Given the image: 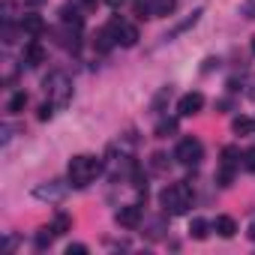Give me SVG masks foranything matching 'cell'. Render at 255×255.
Returning <instances> with one entry per match:
<instances>
[{
    "label": "cell",
    "instance_id": "13",
    "mask_svg": "<svg viewBox=\"0 0 255 255\" xmlns=\"http://www.w3.org/2000/svg\"><path fill=\"white\" fill-rule=\"evenodd\" d=\"M21 30H24L27 36H39V33L45 30L42 15H36V12H24V18H21Z\"/></svg>",
    "mask_w": 255,
    "mask_h": 255
},
{
    "label": "cell",
    "instance_id": "21",
    "mask_svg": "<svg viewBox=\"0 0 255 255\" xmlns=\"http://www.w3.org/2000/svg\"><path fill=\"white\" fill-rule=\"evenodd\" d=\"M177 132V120H159L156 123V138H168Z\"/></svg>",
    "mask_w": 255,
    "mask_h": 255
},
{
    "label": "cell",
    "instance_id": "22",
    "mask_svg": "<svg viewBox=\"0 0 255 255\" xmlns=\"http://www.w3.org/2000/svg\"><path fill=\"white\" fill-rule=\"evenodd\" d=\"M54 237H57V234H54V228H42V231L36 234V249H48Z\"/></svg>",
    "mask_w": 255,
    "mask_h": 255
},
{
    "label": "cell",
    "instance_id": "5",
    "mask_svg": "<svg viewBox=\"0 0 255 255\" xmlns=\"http://www.w3.org/2000/svg\"><path fill=\"white\" fill-rule=\"evenodd\" d=\"M108 27L114 30V39H117V45H123V48H132V45L141 39V33H138V27H135L132 21L111 18V21H108Z\"/></svg>",
    "mask_w": 255,
    "mask_h": 255
},
{
    "label": "cell",
    "instance_id": "8",
    "mask_svg": "<svg viewBox=\"0 0 255 255\" xmlns=\"http://www.w3.org/2000/svg\"><path fill=\"white\" fill-rule=\"evenodd\" d=\"M141 216H144L141 204H123V207L114 213V219H117L120 228H138V225H141Z\"/></svg>",
    "mask_w": 255,
    "mask_h": 255
},
{
    "label": "cell",
    "instance_id": "18",
    "mask_svg": "<svg viewBox=\"0 0 255 255\" xmlns=\"http://www.w3.org/2000/svg\"><path fill=\"white\" fill-rule=\"evenodd\" d=\"M51 228H54L57 237H60V234H69V231H72V216H69V213H57L54 222H51Z\"/></svg>",
    "mask_w": 255,
    "mask_h": 255
},
{
    "label": "cell",
    "instance_id": "4",
    "mask_svg": "<svg viewBox=\"0 0 255 255\" xmlns=\"http://www.w3.org/2000/svg\"><path fill=\"white\" fill-rule=\"evenodd\" d=\"M174 159H177L180 165H198V162L204 159V144H201L195 135H186V138L177 141V147H174Z\"/></svg>",
    "mask_w": 255,
    "mask_h": 255
},
{
    "label": "cell",
    "instance_id": "20",
    "mask_svg": "<svg viewBox=\"0 0 255 255\" xmlns=\"http://www.w3.org/2000/svg\"><path fill=\"white\" fill-rule=\"evenodd\" d=\"M237 159H240V153H237V147H222V159H219V165H225V168H237Z\"/></svg>",
    "mask_w": 255,
    "mask_h": 255
},
{
    "label": "cell",
    "instance_id": "28",
    "mask_svg": "<svg viewBox=\"0 0 255 255\" xmlns=\"http://www.w3.org/2000/svg\"><path fill=\"white\" fill-rule=\"evenodd\" d=\"M84 252H87L84 243H69V246H66V255H84Z\"/></svg>",
    "mask_w": 255,
    "mask_h": 255
},
{
    "label": "cell",
    "instance_id": "27",
    "mask_svg": "<svg viewBox=\"0 0 255 255\" xmlns=\"http://www.w3.org/2000/svg\"><path fill=\"white\" fill-rule=\"evenodd\" d=\"M213 69H219V57H207L204 60V66H201V72L207 75V72H213Z\"/></svg>",
    "mask_w": 255,
    "mask_h": 255
},
{
    "label": "cell",
    "instance_id": "11",
    "mask_svg": "<svg viewBox=\"0 0 255 255\" xmlns=\"http://www.w3.org/2000/svg\"><path fill=\"white\" fill-rule=\"evenodd\" d=\"M213 231L219 234V237H234L237 234V222H234V216H228V213H219L216 219H213Z\"/></svg>",
    "mask_w": 255,
    "mask_h": 255
},
{
    "label": "cell",
    "instance_id": "19",
    "mask_svg": "<svg viewBox=\"0 0 255 255\" xmlns=\"http://www.w3.org/2000/svg\"><path fill=\"white\" fill-rule=\"evenodd\" d=\"M24 105H27V93H24V90H18V93H12V96H9L6 111H9V114H21V111H24Z\"/></svg>",
    "mask_w": 255,
    "mask_h": 255
},
{
    "label": "cell",
    "instance_id": "26",
    "mask_svg": "<svg viewBox=\"0 0 255 255\" xmlns=\"http://www.w3.org/2000/svg\"><path fill=\"white\" fill-rule=\"evenodd\" d=\"M165 159H168L165 153H153V156H150V165H153V171H165V165H168Z\"/></svg>",
    "mask_w": 255,
    "mask_h": 255
},
{
    "label": "cell",
    "instance_id": "30",
    "mask_svg": "<svg viewBox=\"0 0 255 255\" xmlns=\"http://www.w3.org/2000/svg\"><path fill=\"white\" fill-rule=\"evenodd\" d=\"M216 108H222V111H228V108H231V99H219V102H216Z\"/></svg>",
    "mask_w": 255,
    "mask_h": 255
},
{
    "label": "cell",
    "instance_id": "10",
    "mask_svg": "<svg viewBox=\"0 0 255 255\" xmlns=\"http://www.w3.org/2000/svg\"><path fill=\"white\" fill-rule=\"evenodd\" d=\"M45 57H48V51L42 48V42L30 39V42L24 45V54H21V60H24L27 66H39V63H45Z\"/></svg>",
    "mask_w": 255,
    "mask_h": 255
},
{
    "label": "cell",
    "instance_id": "7",
    "mask_svg": "<svg viewBox=\"0 0 255 255\" xmlns=\"http://www.w3.org/2000/svg\"><path fill=\"white\" fill-rule=\"evenodd\" d=\"M66 189H69V183H63V180H48V183H39V186L33 189V195H36L39 201H63Z\"/></svg>",
    "mask_w": 255,
    "mask_h": 255
},
{
    "label": "cell",
    "instance_id": "16",
    "mask_svg": "<svg viewBox=\"0 0 255 255\" xmlns=\"http://www.w3.org/2000/svg\"><path fill=\"white\" fill-rule=\"evenodd\" d=\"M210 222L207 219H201V216H195L192 222H189V237H195V240H207V234H210Z\"/></svg>",
    "mask_w": 255,
    "mask_h": 255
},
{
    "label": "cell",
    "instance_id": "17",
    "mask_svg": "<svg viewBox=\"0 0 255 255\" xmlns=\"http://www.w3.org/2000/svg\"><path fill=\"white\" fill-rule=\"evenodd\" d=\"M171 99V84H165V87H159V93L153 96V102H150V111L153 114H159L162 108H165V102Z\"/></svg>",
    "mask_w": 255,
    "mask_h": 255
},
{
    "label": "cell",
    "instance_id": "33",
    "mask_svg": "<svg viewBox=\"0 0 255 255\" xmlns=\"http://www.w3.org/2000/svg\"><path fill=\"white\" fill-rule=\"evenodd\" d=\"M252 54H255V36H252Z\"/></svg>",
    "mask_w": 255,
    "mask_h": 255
},
{
    "label": "cell",
    "instance_id": "31",
    "mask_svg": "<svg viewBox=\"0 0 255 255\" xmlns=\"http://www.w3.org/2000/svg\"><path fill=\"white\" fill-rule=\"evenodd\" d=\"M246 237H249V240H255V222H249V228H246Z\"/></svg>",
    "mask_w": 255,
    "mask_h": 255
},
{
    "label": "cell",
    "instance_id": "15",
    "mask_svg": "<svg viewBox=\"0 0 255 255\" xmlns=\"http://www.w3.org/2000/svg\"><path fill=\"white\" fill-rule=\"evenodd\" d=\"M231 132H234V135H252V132H255V120L246 117V114L234 117V120H231Z\"/></svg>",
    "mask_w": 255,
    "mask_h": 255
},
{
    "label": "cell",
    "instance_id": "23",
    "mask_svg": "<svg viewBox=\"0 0 255 255\" xmlns=\"http://www.w3.org/2000/svg\"><path fill=\"white\" fill-rule=\"evenodd\" d=\"M246 21H255V0H243V3H240V9H237Z\"/></svg>",
    "mask_w": 255,
    "mask_h": 255
},
{
    "label": "cell",
    "instance_id": "24",
    "mask_svg": "<svg viewBox=\"0 0 255 255\" xmlns=\"http://www.w3.org/2000/svg\"><path fill=\"white\" fill-rule=\"evenodd\" d=\"M54 111H57V105H54L51 99H48V102H42V105H39V120H51V117H54Z\"/></svg>",
    "mask_w": 255,
    "mask_h": 255
},
{
    "label": "cell",
    "instance_id": "14",
    "mask_svg": "<svg viewBox=\"0 0 255 255\" xmlns=\"http://www.w3.org/2000/svg\"><path fill=\"white\" fill-rule=\"evenodd\" d=\"M114 45H117V39H114V30H111V27L105 24V27H102L99 33H96V39H93V48L105 54V51H111Z\"/></svg>",
    "mask_w": 255,
    "mask_h": 255
},
{
    "label": "cell",
    "instance_id": "12",
    "mask_svg": "<svg viewBox=\"0 0 255 255\" xmlns=\"http://www.w3.org/2000/svg\"><path fill=\"white\" fill-rule=\"evenodd\" d=\"M177 6V0H147V15L150 18H165Z\"/></svg>",
    "mask_w": 255,
    "mask_h": 255
},
{
    "label": "cell",
    "instance_id": "32",
    "mask_svg": "<svg viewBox=\"0 0 255 255\" xmlns=\"http://www.w3.org/2000/svg\"><path fill=\"white\" fill-rule=\"evenodd\" d=\"M105 3H108L111 9H120V6H123V0H105Z\"/></svg>",
    "mask_w": 255,
    "mask_h": 255
},
{
    "label": "cell",
    "instance_id": "9",
    "mask_svg": "<svg viewBox=\"0 0 255 255\" xmlns=\"http://www.w3.org/2000/svg\"><path fill=\"white\" fill-rule=\"evenodd\" d=\"M201 15H204V9H192V12H189V15H186L183 21H177V24H174V27H171V30H168L165 36H162V42H171V39L183 36L186 30H192V27H195V24L201 21Z\"/></svg>",
    "mask_w": 255,
    "mask_h": 255
},
{
    "label": "cell",
    "instance_id": "3",
    "mask_svg": "<svg viewBox=\"0 0 255 255\" xmlns=\"http://www.w3.org/2000/svg\"><path fill=\"white\" fill-rule=\"evenodd\" d=\"M42 87H45L48 99H51L57 108L69 105V99H72V81H69V75H66V72H60V69L48 72V75H45V81H42Z\"/></svg>",
    "mask_w": 255,
    "mask_h": 255
},
{
    "label": "cell",
    "instance_id": "1",
    "mask_svg": "<svg viewBox=\"0 0 255 255\" xmlns=\"http://www.w3.org/2000/svg\"><path fill=\"white\" fill-rule=\"evenodd\" d=\"M99 174H102V159H96V156H90V153H78V156H72L69 165H66V180H69V186H75V189H87Z\"/></svg>",
    "mask_w": 255,
    "mask_h": 255
},
{
    "label": "cell",
    "instance_id": "29",
    "mask_svg": "<svg viewBox=\"0 0 255 255\" xmlns=\"http://www.w3.org/2000/svg\"><path fill=\"white\" fill-rule=\"evenodd\" d=\"M81 9H96V0H75Z\"/></svg>",
    "mask_w": 255,
    "mask_h": 255
},
{
    "label": "cell",
    "instance_id": "6",
    "mask_svg": "<svg viewBox=\"0 0 255 255\" xmlns=\"http://www.w3.org/2000/svg\"><path fill=\"white\" fill-rule=\"evenodd\" d=\"M204 111V93L201 90H189L177 99V114L180 117H195Z\"/></svg>",
    "mask_w": 255,
    "mask_h": 255
},
{
    "label": "cell",
    "instance_id": "25",
    "mask_svg": "<svg viewBox=\"0 0 255 255\" xmlns=\"http://www.w3.org/2000/svg\"><path fill=\"white\" fill-rule=\"evenodd\" d=\"M240 159H243V168H246L249 174H255V147H249V150H246Z\"/></svg>",
    "mask_w": 255,
    "mask_h": 255
},
{
    "label": "cell",
    "instance_id": "2",
    "mask_svg": "<svg viewBox=\"0 0 255 255\" xmlns=\"http://www.w3.org/2000/svg\"><path fill=\"white\" fill-rule=\"evenodd\" d=\"M192 189H189V183L186 180H180V183H168L162 192H159V207L168 213V216H180V213H186L189 207H192Z\"/></svg>",
    "mask_w": 255,
    "mask_h": 255
}]
</instances>
